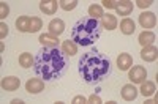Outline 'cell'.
<instances>
[{
	"label": "cell",
	"mask_w": 158,
	"mask_h": 104,
	"mask_svg": "<svg viewBox=\"0 0 158 104\" xmlns=\"http://www.w3.org/2000/svg\"><path fill=\"white\" fill-rule=\"evenodd\" d=\"M68 58L57 47H43L36 54L33 71L43 81H57L67 73Z\"/></svg>",
	"instance_id": "6da1fadb"
},
{
	"label": "cell",
	"mask_w": 158,
	"mask_h": 104,
	"mask_svg": "<svg viewBox=\"0 0 158 104\" xmlns=\"http://www.w3.org/2000/svg\"><path fill=\"white\" fill-rule=\"evenodd\" d=\"M77 71L87 84H98L111 76L112 62L104 52L98 49H90L79 58Z\"/></svg>",
	"instance_id": "7a4b0ae2"
},
{
	"label": "cell",
	"mask_w": 158,
	"mask_h": 104,
	"mask_svg": "<svg viewBox=\"0 0 158 104\" xmlns=\"http://www.w3.org/2000/svg\"><path fill=\"white\" fill-rule=\"evenodd\" d=\"M101 35V24L94 18L79 19L71 30V40L77 46H92Z\"/></svg>",
	"instance_id": "3957f363"
},
{
	"label": "cell",
	"mask_w": 158,
	"mask_h": 104,
	"mask_svg": "<svg viewBox=\"0 0 158 104\" xmlns=\"http://www.w3.org/2000/svg\"><path fill=\"white\" fill-rule=\"evenodd\" d=\"M128 71H130L128 77H130V81L133 84H142L144 81H146V77H147V70L144 66H141V65H138V66H131Z\"/></svg>",
	"instance_id": "277c9868"
},
{
	"label": "cell",
	"mask_w": 158,
	"mask_h": 104,
	"mask_svg": "<svg viewBox=\"0 0 158 104\" xmlns=\"http://www.w3.org/2000/svg\"><path fill=\"white\" fill-rule=\"evenodd\" d=\"M25 90L32 95H36V93H41L44 90V82L43 79H38V77H33V79H29L27 84H25Z\"/></svg>",
	"instance_id": "5b68a950"
},
{
	"label": "cell",
	"mask_w": 158,
	"mask_h": 104,
	"mask_svg": "<svg viewBox=\"0 0 158 104\" xmlns=\"http://www.w3.org/2000/svg\"><path fill=\"white\" fill-rule=\"evenodd\" d=\"M139 24L142 25V27H146V29H152V27H155V24H156V16L153 14V13H150V11L141 13L139 14Z\"/></svg>",
	"instance_id": "8992f818"
},
{
	"label": "cell",
	"mask_w": 158,
	"mask_h": 104,
	"mask_svg": "<svg viewBox=\"0 0 158 104\" xmlns=\"http://www.w3.org/2000/svg\"><path fill=\"white\" fill-rule=\"evenodd\" d=\"M158 57V49L156 46L150 44V46H144L141 50V58L146 60V62H155Z\"/></svg>",
	"instance_id": "52a82bcc"
},
{
	"label": "cell",
	"mask_w": 158,
	"mask_h": 104,
	"mask_svg": "<svg viewBox=\"0 0 158 104\" xmlns=\"http://www.w3.org/2000/svg\"><path fill=\"white\" fill-rule=\"evenodd\" d=\"M131 66H133V57H131L130 54H127V52H123V54L118 55L117 58V68L120 71H128Z\"/></svg>",
	"instance_id": "ba28073f"
},
{
	"label": "cell",
	"mask_w": 158,
	"mask_h": 104,
	"mask_svg": "<svg viewBox=\"0 0 158 104\" xmlns=\"http://www.w3.org/2000/svg\"><path fill=\"white\" fill-rule=\"evenodd\" d=\"M21 87V81L19 77H15V76H8L2 81V88L6 90V92H15Z\"/></svg>",
	"instance_id": "9c48e42d"
},
{
	"label": "cell",
	"mask_w": 158,
	"mask_h": 104,
	"mask_svg": "<svg viewBox=\"0 0 158 104\" xmlns=\"http://www.w3.org/2000/svg\"><path fill=\"white\" fill-rule=\"evenodd\" d=\"M122 98L125 101H135L138 98V88L133 85V84H127L122 87Z\"/></svg>",
	"instance_id": "30bf717a"
},
{
	"label": "cell",
	"mask_w": 158,
	"mask_h": 104,
	"mask_svg": "<svg viewBox=\"0 0 158 104\" xmlns=\"http://www.w3.org/2000/svg\"><path fill=\"white\" fill-rule=\"evenodd\" d=\"M101 27H104L106 30H114L117 29V18L109 13H104L103 19H101Z\"/></svg>",
	"instance_id": "8fae6325"
},
{
	"label": "cell",
	"mask_w": 158,
	"mask_h": 104,
	"mask_svg": "<svg viewBox=\"0 0 158 104\" xmlns=\"http://www.w3.org/2000/svg\"><path fill=\"white\" fill-rule=\"evenodd\" d=\"M38 40H40V43H41L44 47H57V46H59L57 36L51 35V33H43L41 36L38 38Z\"/></svg>",
	"instance_id": "7c38bea8"
},
{
	"label": "cell",
	"mask_w": 158,
	"mask_h": 104,
	"mask_svg": "<svg viewBox=\"0 0 158 104\" xmlns=\"http://www.w3.org/2000/svg\"><path fill=\"white\" fill-rule=\"evenodd\" d=\"M49 32L51 35H54V36H59L65 32V24L62 19H54V21H51L49 22Z\"/></svg>",
	"instance_id": "4fadbf2b"
},
{
	"label": "cell",
	"mask_w": 158,
	"mask_h": 104,
	"mask_svg": "<svg viewBox=\"0 0 158 104\" xmlns=\"http://www.w3.org/2000/svg\"><path fill=\"white\" fill-rule=\"evenodd\" d=\"M59 3L56 0H44V2L40 3V10H41L44 14H56Z\"/></svg>",
	"instance_id": "5bb4252c"
},
{
	"label": "cell",
	"mask_w": 158,
	"mask_h": 104,
	"mask_svg": "<svg viewBox=\"0 0 158 104\" xmlns=\"http://www.w3.org/2000/svg\"><path fill=\"white\" fill-rule=\"evenodd\" d=\"M115 10H117V14L128 16V14H131V11H133V3L127 2V0H122V2H117Z\"/></svg>",
	"instance_id": "9a60e30c"
},
{
	"label": "cell",
	"mask_w": 158,
	"mask_h": 104,
	"mask_svg": "<svg viewBox=\"0 0 158 104\" xmlns=\"http://www.w3.org/2000/svg\"><path fill=\"white\" fill-rule=\"evenodd\" d=\"M120 30H122L123 35H131V33H135V30H136V24H135V21L125 18V19L120 22Z\"/></svg>",
	"instance_id": "2e32d148"
},
{
	"label": "cell",
	"mask_w": 158,
	"mask_h": 104,
	"mask_svg": "<svg viewBox=\"0 0 158 104\" xmlns=\"http://www.w3.org/2000/svg\"><path fill=\"white\" fill-rule=\"evenodd\" d=\"M141 93L144 95V96H150V95H153L155 93V90H156V87H155V82H152V81H144L142 84H141Z\"/></svg>",
	"instance_id": "e0dca14e"
},
{
	"label": "cell",
	"mask_w": 158,
	"mask_h": 104,
	"mask_svg": "<svg viewBox=\"0 0 158 104\" xmlns=\"http://www.w3.org/2000/svg\"><path fill=\"white\" fill-rule=\"evenodd\" d=\"M139 44L144 47V46H150V44H153V41H155V35L152 33V32H142L141 35H139Z\"/></svg>",
	"instance_id": "ac0fdd59"
},
{
	"label": "cell",
	"mask_w": 158,
	"mask_h": 104,
	"mask_svg": "<svg viewBox=\"0 0 158 104\" xmlns=\"http://www.w3.org/2000/svg\"><path fill=\"white\" fill-rule=\"evenodd\" d=\"M16 29L19 32H29L30 29V18L29 16H21L16 19Z\"/></svg>",
	"instance_id": "d6986e66"
},
{
	"label": "cell",
	"mask_w": 158,
	"mask_h": 104,
	"mask_svg": "<svg viewBox=\"0 0 158 104\" xmlns=\"http://www.w3.org/2000/svg\"><path fill=\"white\" fill-rule=\"evenodd\" d=\"M62 52L65 55H76L77 44L73 41H65V43H62Z\"/></svg>",
	"instance_id": "ffe728a7"
},
{
	"label": "cell",
	"mask_w": 158,
	"mask_h": 104,
	"mask_svg": "<svg viewBox=\"0 0 158 104\" xmlns=\"http://www.w3.org/2000/svg\"><path fill=\"white\" fill-rule=\"evenodd\" d=\"M33 63H35V58L29 54V52H24V54L19 55V65L22 68H29V66H32Z\"/></svg>",
	"instance_id": "44dd1931"
},
{
	"label": "cell",
	"mask_w": 158,
	"mask_h": 104,
	"mask_svg": "<svg viewBox=\"0 0 158 104\" xmlns=\"http://www.w3.org/2000/svg\"><path fill=\"white\" fill-rule=\"evenodd\" d=\"M89 14L90 18H94V19H98V18H103V8L101 5H90L89 6Z\"/></svg>",
	"instance_id": "7402d4cb"
},
{
	"label": "cell",
	"mask_w": 158,
	"mask_h": 104,
	"mask_svg": "<svg viewBox=\"0 0 158 104\" xmlns=\"http://www.w3.org/2000/svg\"><path fill=\"white\" fill-rule=\"evenodd\" d=\"M41 27H43V21L40 18H30V29H29L30 33H36Z\"/></svg>",
	"instance_id": "603a6c76"
},
{
	"label": "cell",
	"mask_w": 158,
	"mask_h": 104,
	"mask_svg": "<svg viewBox=\"0 0 158 104\" xmlns=\"http://www.w3.org/2000/svg\"><path fill=\"white\" fill-rule=\"evenodd\" d=\"M59 5H60V8L65 10V11H71V10H74V8L77 6V2H76V0H70V2H67V0H62Z\"/></svg>",
	"instance_id": "cb8c5ba5"
},
{
	"label": "cell",
	"mask_w": 158,
	"mask_h": 104,
	"mask_svg": "<svg viewBox=\"0 0 158 104\" xmlns=\"http://www.w3.org/2000/svg\"><path fill=\"white\" fill-rule=\"evenodd\" d=\"M10 14V6L5 3V2H0V18H2V21Z\"/></svg>",
	"instance_id": "d4e9b609"
},
{
	"label": "cell",
	"mask_w": 158,
	"mask_h": 104,
	"mask_svg": "<svg viewBox=\"0 0 158 104\" xmlns=\"http://www.w3.org/2000/svg\"><path fill=\"white\" fill-rule=\"evenodd\" d=\"M6 35H8V25L5 22H2V24H0V38L3 40Z\"/></svg>",
	"instance_id": "484cf974"
},
{
	"label": "cell",
	"mask_w": 158,
	"mask_h": 104,
	"mask_svg": "<svg viewBox=\"0 0 158 104\" xmlns=\"http://www.w3.org/2000/svg\"><path fill=\"white\" fill-rule=\"evenodd\" d=\"M152 5V0H139V2H136V6H139L141 10L142 8H149Z\"/></svg>",
	"instance_id": "4316f807"
},
{
	"label": "cell",
	"mask_w": 158,
	"mask_h": 104,
	"mask_svg": "<svg viewBox=\"0 0 158 104\" xmlns=\"http://www.w3.org/2000/svg\"><path fill=\"white\" fill-rule=\"evenodd\" d=\"M103 5H104V8H108V10H114L117 6V2H114V0H104Z\"/></svg>",
	"instance_id": "83f0119b"
},
{
	"label": "cell",
	"mask_w": 158,
	"mask_h": 104,
	"mask_svg": "<svg viewBox=\"0 0 158 104\" xmlns=\"http://www.w3.org/2000/svg\"><path fill=\"white\" fill-rule=\"evenodd\" d=\"M89 102H92V104H100V102H103V101H101V98H100L98 95H92V96L89 98Z\"/></svg>",
	"instance_id": "f1b7e54d"
},
{
	"label": "cell",
	"mask_w": 158,
	"mask_h": 104,
	"mask_svg": "<svg viewBox=\"0 0 158 104\" xmlns=\"http://www.w3.org/2000/svg\"><path fill=\"white\" fill-rule=\"evenodd\" d=\"M85 101H87V99H85L84 96H74V98H73V102H74V104H84Z\"/></svg>",
	"instance_id": "f546056e"
},
{
	"label": "cell",
	"mask_w": 158,
	"mask_h": 104,
	"mask_svg": "<svg viewBox=\"0 0 158 104\" xmlns=\"http://www.w3.org/2000/svg\"><path fill=\"white\" fill-rule=\"evenodd\" d=\"M11 102H13V104H21V102H22V101H21V99H13V101H11Z\"/></svg>",
	"instance_id": "4dcf8cb0"
}]
</instances>
